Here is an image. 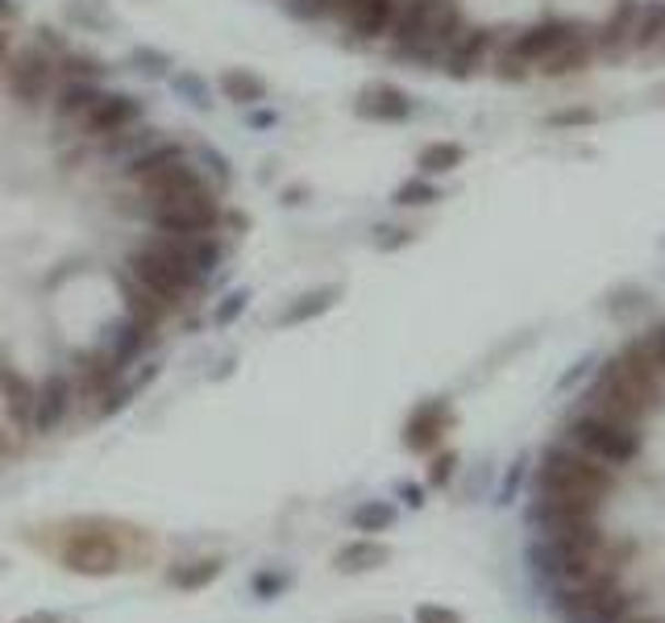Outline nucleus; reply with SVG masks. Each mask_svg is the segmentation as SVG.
I'll list each match as a JSON object with an SVG mask.
<instances>
[{"instance_id": "17", "label": "nucleus", "mask_w": 665, "mask_h": 623, "mask_svg": "<svg viewBox=\"0 0 665 623\" xmlns=\"http://www.w3.org/2000/svg\"><path fill=\"white\" fill-rule=\"evenodd\" d=\"M412 96L404 92V87H395V83H366L362 92H358V101H353V113L358 117H366V121H408L412 117Z\"/></svg>"}, {"instance_id": "14", "label": "nucleus", "mask_w": 665, "mask_h": 623, "mask_svg": "<svg viewBox=\"0 0 665 623\" xmlns=\"http://www.w3.org/2000/svg\"><path fill=\"white\" fill-rule=\"evenodd\" d=\"M450 424H454V408L445 399H424L404 420V445L412 454H433L441 445V436L450 433Z\"/></svg>"}, {"instance_id": "33", "label": "nucleus", "mask_w": 665, "mask_h": 623, "mask_svg": "<svg viewBox=\"0 0 665 623\" xmlns=\"http://www.w3.org/2000/svg\"><path fill=\"white\" fill-rule=\"evenodd\" d=\"M59 75H62V80L96 83L101 75H108V67H104V59H96V55H62Z\"/></svg>"}, {"instance_id": "34", "label": "nucleus", "mask_w": 665, "mask_h": 623, "mask_svg": "<svg viewBox=\"0 0 665 623\" xmlns=\"http://www.w3.org/2000/svg\"><path fill=\"white\" fill-rule=\"evenodd\" d=\"M129 62L142 71V75H150V80H163V75H171V55L166 50H154V46H138L133 55H129Z\"/></svg>"}, {"instance_id": "49", "label": "nucleus", "mask_w": 665, "mask_h": 623, "mask_svg": "<svg viewBox=\"0 0 665 623\" xmlns=\"http://www.w3.org/2000/svg\"><path fill=\"white\" fill-rule=\"evenodd\" d=\"M9 55H13V46H9V34L0 30V71H4V62H9Z\"/></svg>"}, {"instance_id": "42", "label": "nucleus", "mask_w": 665, "mask_h": 623, "mask_svg": "<svg viewBox=\"0 0 665 623\" xmlns=\"http://www.w3.org/2000/svg\"><path fill=\"white\" fill-rule=\"evenodd\" d=\"M454 466H457L454 454H441L433 461V470H429V482H433V486H445V482H450V474H454Z\"/></svg>"}, {"instance_id": "43", "label": "nucleus", "mask_w": 665, "mask_h": 623, "mask_svg": "<svg viewBox=\"0 0 665 623\" xmlns=\"http://www.w3.org/2000/svg\"><path fill=\"white\" fill-rule=\"evenodd\" d=\"M200 158H205V163L212 166V175H217L221 184H229V175H233V171H229V158H225V154H217V150H200Z\"/></svg>"}, {"instance_id": "37", "label": "nucleus", "mask_w": 665, "mask_h": 623, "mask_svg": "<svg viewBox=\"0 0 665 623\" xmlns=\"http://www.w3.org/2000/svg\"><path fill=\"white\" fill-rule=\"evenodd\" d=\"M416 242V233L412 228H404V225H378L374 228V249H404V246H412Z\"/></svg>"}, {"instance_id": "27", "label": "nucleus", "mask_w": 665, "mask_h": 623, "mask_svg": "<svg viewBox=\"0 0 665 623\" xmlns=\"http://www.w3.org/2000/svg\"><path fill=\"white\" fill-rule=\"evenodd\" d=\"M154 142H163V138H159V129H150V125L138 121V125H129V129H121V133H113V138H104V154L129 163V158H138V154L150 150Z\"/></svg>"}, {"instance_id": "30", "label": "nucleus", "mask_w": 665, "mask_h": 623, "mask_svg": "<svg viewBox=\"0 0 665 623\" xmlns=\"http://www.w3.org/2000/svg\"><path fill=\"white\" fill-rule=\"evenodd\" d=\"M466 158V150L457 142H429L420 150V175H450Z\"/></svg>"}, {"instance_id": "23", "label": "nucleus", "mask_w": 665, "mask_h": 623, "mask_svg": "<svg viewBox=\"0 0 665 623\" xmlns=\"http://www.w3.org/2000/svg\"><path fill=\"white\" fill-rule=\"evenodd\" d=\"M163 316H166L163 299H159V295H150L142 283H133V279L125 274V320H133L138 329L154 332L159 325H163Z\"/></svg>"}, {"instance_id": "46", "label": "nucleus", "mask_w": 665, "mask_h": 623, "mask_svg": "<svg viewBox=\"0 0 665 623\" xmlns=\"http://www.w3.org/2000/svg\"><path fill=\"white\" fill-rule=\"evenodd\" d=\"M18 17H21L18 0H0V21H18Z\"/></svg>"}, {"instance_id": "19", "label": "nucleus", "mask_w": 665, "mask_h": 623, "mask_svg": "<svg viewBox=\"0 0 665 623\" xmlns=\"http://www.w3.org/2000/svg\"><path fill=\"white\" fill-rule=\"evenodd\" d=\"M632 50H637V55H657V50H665V0L637 4V17H632Z\"/></svg>"}, {"instance_id": "12", "label": "nucleus", "mask_w": 665, "mask_h": 623, "mask_svg": "<svg viewBox=\"0 0 665 623\" xmlns=\"http://www.w3.org/2000/svg\"><path fill=\"white\" fill-rule=\"evenodd\" d=\"M62 565H67L71 574H92V578H101V574H113V569L121 565V549H117V540L104 537V532H80V537L67 540Z\"/></svg>"}, {"instance_id": "44", "label": "nucleus", "mask_w": 665, "mask_h": 623, "mask_svg": "<svg viewBox=\"0 0 665 623\" xmlns=\"http://www.w3.org/2000/svg\"><path fill=\"white\" fill-rule=\"evenodd\" d=\"M288 574H267V578H254V590H258V595H275V590H279V586H288Z\"/></svg>"}, {"instance_id": "10", "label": "nucleus", "mask_w": 665, "mask_h": 623, "mask_svg": "<svg viewBox=\"0 0 665 623\" xmlns=\"http://www.w3.org/2000/svg\"><path fill=\"white\" fill-rule=\"evenodd\" d=\"M55 75H59V62L46 46H21L9 55L4 62V83H9V96L25 108H38V104L50 101V87H55Z\"/></svg>"}, {"instance_id": "29", "label": "nucleus", "mask_w": 665, "mask_h": 623, "mask_svg": "<svg viewBox=\"0 0 665 623\" xmlns=\"http://www.w3.org/2000/svg\"><path fill=\"white\" fill-rule=\"evenodd\" d=\"M337 295H341V287H316L308 291V295H300L295 304H291L279 320L283 325H304V320H312V316H320V312H329L332 304H337Z\"/></svg>"}, {"instance_id": "24", "label": "nucleus", "mask_w": 665, "mask_h": 623, "mask_svg": "<svg viewBox=\"0 0 665 623\" xmlns=\"http://www.w3.org/2000/svg\"><path fill=\"white\" fill-rule=\"evenodd\" d=\"M225 574V557H200V561H179L166 569V581L175 590H205Z\"/></svg>"}, {"instance_id": "7", "label": "nucleus", "mask_w": 665, "mask_h": 623, "mask_svg": "<svg viewBox=\"0 0 665 623\" xmlns=\"http://www.w3.org/2000/svg\"><path fill=\"white\" fill-rule=\"evenodd\" d=\"M565 440L582 449L586 457H595L603 466H628V461H637L641 454V428L637 424H623L616 415H603V412H582L570 420V428H565Z\"/></svg>"}, {"instance_id": "18", "label": "nucleus", "mask_w": 665, "mask_h": 623, "mask_svg": "<svg viewBox=\"0 0 665 623\" xmlns=\"http://www.w3.org/2000/svg\"><path fill=\"white\" fill-rule=\"evenodd\" d=\"M0 399H4V412H9L13 424H30V415H34V383L21 374V366H13L4 345H0Z\"/></svg>"}, {"instance_id": "2", "label": "nucleus", "mask_w": 665, "mask_h": 623, "mask_svg": "<svg viewBox=\"0 0 665 623\" xmlns=\"http://www.w3.org/2000/svg\"><path fill=\"white\" fill-rule=\"evenodd\" d=\"M470 21L462 17L457 0H399L395 21L387 30L392 50L408 62H441L454 38Z\"/></svg>"}, {"instance_id": "11", "label": "nucleus", "mask_w": 665, "mask_h": 623, "mask_svg": "<svg viewBox=\"0 0 665 623\" xmlns=\"http://www.w3.org/2000/svg\"><path fill=\"white\" fill-rule=\"evenodd\" d=\"M145 117V108L138 96H129V92H101V101L92 104L88 113L80 117V133L83 138H113V133H121L129 125H138Z\"/></svg>"}, {"instance_id": "4", "label": "nucleus", "mask_w": 665, "mask_h": 623, "mask_svg": "<svg viewBox=\"0 0 665 623\" xmlns=\"http://www.w3.org/2000/svg\"><path fill=\"white\" fill-rule=\"evenodd\" d=\"M582 30H586L582 21H537V25H524V30H516L495 50V71L503 80H524L528 71H540L553 55H561Z\"/></svg>"}, {"instance_id": "32", "label": "nucleus", "mask_w": 665, "mask_h": 623, "mask_svg": "<svg viewBox=\"0 0 665 623\" xmlns=\"http://www.w3.org/2000/svg\"><path fill=\"white\" fill-rule=\"evenodd\" d=\"M392 524H395V507L383 503V498H371V503L353 507V528H358V532H387Z\"/></svg>"}, {"instance_id": "6", "label": "nucleus", "mask_w": 665, "mask_h": 623, "mask_svg": "<svg viewBox=\"0 0 665 623\" xmlns=\"http://www.w3.org/2000/svg\"><path fill=\"white\" fill-rule=\"evenodd\" d=\"M616 486L611 466H603L595 457H586L582 449H574L570 440L549 445L540 454L537 466V491H574V495H599L607 498Z\"/></svg>"}, {"instance_id": "35", "label": "nucleus", "mask_w": 665, "mask_h": 623, "mask_svg": "<svg viewBox=\"0 0 665 623\" xmlns=\"http://www.w3.org/2000/svg\"><path fill=\"white\" fill-rule=\"evenodd\" d=\"M171 83H175V92L179 96H187V101L196 104V108H212V92H208V83L196 75V71H179V75H171Z\"/></svg>"}, {"instance_id": "15", "label": "nucleus", "mask_w": 665, "mask_h": 623, "mask_svg": "<svg viewBox=\"0 0 665 623\" xmlns=\"http://www.w3.org/2000/svg\"><path fill=\"white\" fill-rule=\"evenodd\" d=\"M71 399H75L71 378H67V374H46L38 387H34V415H30V424H34L42 436L55 433L62 420H67V412H71Z\"/></svg>"}, {"instance_id": "50", "label": "nucleus", "mask_w": 665, "mask_h": 623, "mask_svg": "<svg viewBox=\"0 0 665 623\" xmlns=\"http://www.w3.org/2000/svg\"><path fill=\"white\" fill-rule=\"evenodd\" d=\"M641 623H653V620H641Z\"/></svg>"}, {"instance_id": "38", "label": "nucleus", "mask_w": 665, "mask_h": 623, "mask_svg": "<svg viewBox=\"0 0 665 623\" xmlns=\"http://www.w3.org/2000/svg\"><path fill=\"white\" fill-rule=\"evenodd\" d=\"M67 13H71V21H80V25H92V21L108 25V13H104L101 0H71V4H67Z\"/></svg>"}, {"instance_id": "3", "label": "nucleus", "mask_w": 665, "mask_h": 623, "mask_svg": "<svg viewBox=\"0 0 665 623\" xmlns=\"http://www.w3.org/2000/svg\"><path fill=\"white\" fill-rule=\"evenodd\" d=\"M125 270L133 283H142L150 295H159L166 308H179L187 295L205 283L191 267L187 237H171V233H154L150 242H142L129 254Z\"/></svg>"}, {"instance_id": "22", "label": "nucleus", "mask_w": 665, "mask_h": 623, "mask_svg": "<svg viewBox=\"0 0 665 623\" xmlns=\"http://www.w3.org/2000/svg\"><path fill=\"white\" fill-rule=\"evenodd\" d=\"M392 561V549L383 544V540H350L346 549H337V557H332V565L341 569V574H366V569H378V565H387Z\"/></svg>"}, {"instance_id": "26", "label": "nucleus", "mask_w": 665, "mask_h": 623, "mask_svg": "<svg viewBox=\"0 0 665 623\" xmlns=\"http://www.w3.org/2000/svg\"><path fill=\"white\" fill-rule=\"evenodd\" d=\"M221 96H225L229 104H242V108H249V104L267 101V83L258 80L254 71L229 67V71H221Z\"/></svg>"}, {"instance_id": "36", "label": "nucleus", "mask_w": 665, "mask_h": 623, "mask_svg": "<svg viewBox=\"0 0 665 623\" xmlns=\"http://www.w3.org/2000/svg\"><path fill=\"white\" fill-rule=\"evenodd\" d=\"M346 0H283V9H288L291 17L300 21H316V17H329V13H337Z\"/></svg>"}, {"instance_id": "45", "label": "nucleus", "mask_w": 665, "mask_h": 623, "mask_svg": "<svg viewBox=\"0 0 665 623\" xmlns=\"http://www.w3.org/2000/svg\"><path fill=\"white\" fill-rule=\"evenodd\" d=\"M595 121V113H558V117H549V125H586Z\"/></svg>"}, {"instance_id": "21", "label": "nucleus", "mask_w": 665, "mask_h": 623, "mask_svg": "<svg viewBox=\"0 0 665 623\" xmlns=\"http://www.w3.org/2000/svg\"><path fill=\"white\" fill-rule=\"evenodd\" d=\"M75 371H80V391L92 395V399H104V395L121 383V371L113 366L108 353H80V357H75Z\"/></svg>"}, {"instance_id": "40", "label": "nucleus", "mask_w": 665, "mask_h": 623, "mask_svg": "<svg viewBox=\"0 0 665 623\" xmlns=\"http://www.w3.org/2000/svg\"><path fill=\"white\" fill-rule=\"evenodd\" d=\"M416 623H462L454 607H436V602H424V607H416Z\"/></svg>"}, {"instance_id": "20", "label": "nucleus", "mask_w": 665, "mask_h": 623, "mask_svg": "<svg viewBox=\"0 0 665 623\" xmlns=\"http://www.w3.org/2000/svg\"><path fill=\"white\" fill-rule=\"evenodd\" d=\"M184 158H191L187 154V145H179V142H154L150 150H142L138 158H129L125 163V175L133 179V184L142 187L145 179H154L159 171H166V166H175V163H184Z\"/></svg>"}, {"instance_id": "28", "label": "nucleus", "mask_w": 665, "mask_h": 623, "mask_svg": "<svg viewBox=\"0 0 665 623\" xmlns=\"http://www.w3.org/2000/svg\"><path fill=\"white\" fill-rule=\"evenodd\" d=\"M113 332H117V337H113V345H108L104 353L113 357V366H117V371H125V366H129V362H133V357H138L145 345H150V332L138 329L133 320H121V325H117Z\"/></svg>"}, {"instance_id": "16", "label": "nucleus", "mask_w": 665, "mask_h": 623, "mask_svg": "<svg viewBox=\"0 0 665 623\" xmlns=\"http://www.w3.org/2000/svg\"><path fill=\"white\" fill-rule=\"evenodd\" d=\"M395 9H399V0H346L337 13H341L346 30H350L358 42H378L387 38Z\"/></svg>"}, {"instance_id": "9", "label": "nucleus", "mask_w": 665, "mask_h": 623, "mask_svg": "<svg viewBox=\"0 0 665 623\" xmlns=\"http://www.w3.org/2000/svg\"><path fill=\"white\" fill-rule=\"evenodd\" d=\"M628 590H620L611 574H595V578L565 581L558 590V611L570 615L574 623H620L628 611Z\"/></svg>"}, {"instance_id": "47", "label": "nucleus", "mask_w": 665, "mask_h": 623, "mask_svg": "<svg viewBox=\"0 0 665 623\" xmlns=\"http://www.w3.org/2000/svg\"><path fill=\"white\" fill-rule=\"evenodd\" d=\"M18 623H62L59 615H50V611H34V615H25V620Z\"/></svg>"}, {"instance_id": "31", "label": "nucleus", "mask_w": 665, "mask_h": 623, "mask_svg": "<svg viewBox=\"0 0 665 623\" xmlns=\"http://www.w3.org/2000/svg\"><path fill=\"white\" fill-rule=\"evenodd\" d=\"M392 200L399 208H429L441 200V187H436L429 175H412V179H404V184L395 187Z\"/></svg>"}, {"instance_id": "41", "label": "nucleus", "mask_w": 665, "mask_h": 623, "mask_svg": "<svg viewBox=\"0 0 665 623\" xmlns=\"http://www.w3.org/2000/svg\"><path fill=\"white\" fill-rule=\"evenodd\" d=\"M246 291H233V295H229L225 304H221V308H217V325H233V320H237V316H242V312H246Z\"/></svg>"}, {"instance_id": "51", "label": "nucleus", "mask_w": 665, "mask_h": 623, "mask_svg": "<svg viewBox=\"0 0 665 623\" xmlns=\"http://www.w3.org/2000/svg\"><path fill=\"white\" fill-rule=\"evenodd\" d=\"M0 445H4V440H0Z\"/></svg>"}, {"instance_id": "5", "label": "nucleus", "mask_w": 665, "mask_h": 623, "mask_svg": "<svg viewBox=\"0 0 665 623\" xmlns=\"http://www.w3.org/2000/svg\"><path fill=\"white\" fill-rule=\"evenodd\" d=\"M145 216L159 233L171 237H205L225 221L221 200L212 196V187H187V191H171V196H154L145 200Z\"/></svg>"}, {"instance_id": "25", "label": "nucleus", "mask_w": 665, "mask_h": 623, "mask_svg": "<svg viewBox=\"0 0 665 623\" xmlns=\"http://www.w3.org/2000/svg\"><path fill=\"white\" fill-rule=\"evenodd\" d=\"M101 83H80V80H67L59 87V96H55V117L59 121H75L80 125V117L92 108V104L101 101Z\"/></svg>"}, {"instance_id": "13", "label": "nucleus", "mask_w": 665, "mask_h": 623, "mask_svg": "<svg viewBox=\"0 0 665 623\" xmlns=\"http://www.w3.org/2000/svg\"><path fill=\"white\" fill-rule=\"evenodd\" d=\"M491 50H495V30H487V25H466V30L454 38V46L441 55V71L454 75V80H470L475 71L487 67Z\"/></svg>"}, {"instance_id": "8", "label": "nucleus", "mask_w": 665, "mask_h": 623, "mask_svg": "<svg viewBox=\"0 0 665 623\" xmlns=\"http://www.w3.org/2000/svg\"><path fill=\"white\" fill-rule=\"evenodd\" d=\"M533 561L545 578L553 581H582L603 574V532L599 528H582V532H561V537H545L533 549Z\"/></svg>"}, {"instance_id": "48", "label": "nucleus", "mask_w": 665, "mask_h": 623, "mask_svg": "<svg viewBox=\"0 0 665 623\" xmlns=\"http://www.w3.org/2000/svg\"><path fill=\"white\" fill-rule=\"evenodd\" d=\"M304 196H308L304 187H291V191H283V204H304Z\"/></svg>"}, {"instance_id": "39", "label": "nucleus", "mask_w": 665, "mask_h": 623, "mask_svg": "<svg viewBox=\"0 0 665 623\" xmlns=\"http://www.w3.org/2000/svg\"><path fill=\"white\" fill-rule=\"evenodd\" d=\"M641 345H644V350H649V357H653V366H657V371L665 374V320H662V325H653V329L644 332V337H641Z\"/></svg>"}, {"instance_id": "1", "label": "nucleus", "mask_w": 665, "mask_h": 623, "mask_svg": "<svg viewBox=\"0 0 665 623\" xmlns=\"http://www.w3.org/2000/svg\"><path fill=\"white\" fill-rule=\"evenodd\" d=\"M662 391H665V374L653 366V357L644 350L641 341H632V345H623L607 366L599 371V378L591 383V408L603 415H616L623 424H637L641 428V420L657 403H662Z\"/></svg>"}]
</instances>
